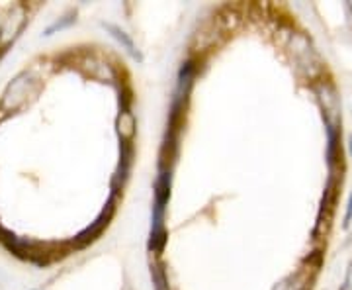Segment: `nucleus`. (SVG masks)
Here are the masks:
<instances>
[{"label": "nucleus", "mask_w": 352, "mask_h": 290, "mask_svg": "<svg viewBox=\"0 0 352 290\" xmlns=\"http://www.w3.org/2000/svg\"><path fill=\"white\" fill-rule=\"evenodd\" d=\"M351 152H352V138H351Z\"/></svg>", "instance_id": "obj_10"}, {"label": "nucleus", "mask_w": 352, "mask_h": 290, "mask_svg": "<svg viewBox=\"0 0 352 290\" xmlns=\"http://www.w3.org/2000/svg\"><path fill=\"white\" fill-rule=\"evenodd\" d=\"M118 126H120V134L122 138L129 139L133 136V127H135V120H133V114L131 112H122L120 120H118Z\"/></svg>", "instance_id": "obj_6"}, {"label": "nucleus", "mask_w": 352, "mask_h": 290, "mask_svg": "<svg viewBox=\"0 0 352 290\" xmlns=\"http://www.w3.org/2000/svg\"><path fill=\"white\" fill-rule=\"evenodd\" d=\"M113 202H116V192L110 196V200H108V204H106V208L100 212V216H98L90 226L85 227V229L76 236L75 240H73V245H75V247H85V245H88L90 241H94L98 236H100L102 229L108 226V222L112 220Z\"/></svg>", "instance_id": "obj_3"}, {"label": "nucleus", "mask_w": 352, "mask_h": 290, "mask_svg": "<svg viewBox=\"0 0 352 290\" xmlns=\"http://www.w3.org/2000/svg\"><path fill=\"white\" fill-rule=\"evenodd\" d=\"M25 24V8L22 4L12 6L6 16L0 22V51H6V48L18 38V34L22 32Z\"/></svg>", "instance_id": "obj_2"}, {"label": "nucleus", "mask_w": 352, "mask_h": 290, "mask_svg": "<svg viewBox=\"0 0 352 290\" xmlns=\"http://www.w3.org/2000/svg\"><path fill=\"white\" fill-rule=\"evenodd\" d=\"M151 277H153V287L155 290H170L168 289V280H166V275H164L163 267L159 263L151 265Z\"/></svg>", "instance_id": "obj_7"}, {"label": "nucleus", "mask_w": 352, "mask_h": 290, "mask_svg": "<svg viewBox=\"0 0 352 290\" xmlns=\"http://www.w3.org/2000/svg\"><path fill=\"white\" fill-rule=\"evenodd\" d=\"M36 89H38V79L30 71H22L20 75L14 76L8 83V87L2 94V101H0V110L8 114L20 110L28 102V99L36 92Z\"/></svg>", "instance_id": "obj_1"}, {"label": "nucleus", "mask_w": 352, "mask_h": 290, "mask_svg": "<svg viewBox=\"0 0 352 290\" xmlns=\"http://www.w3.org/2000/svg\"><path fill=\"white\" fill-rule=\"evenodd\" d=\"M340 290H352V263H351V267H349V273H346L344 284L340 287Z\"/></svg>", "instance_id": "obj_9"}, {"label": "nucleus", "mask_w": 352, "mask_h": 290, "mask_svg": "<svg viewBox=\"0 0 352 290\" xmlns=\"http://www.w3.org/2000/svg\"><path fill=\"white\" fill-rule=\"evenodd\" d=\"M349 208H346V214H344V227H349L351 226V222H352V194H351V198H349V204H346Z\"/></svg>", "instance_id": "obj_8"}, {"label": "nucleus", "mask_w": 352, "mask_h": 290, "mask_svg": "<svg viewBox=\"0 0 352 290\" xmlns=\"http://www.w3.org/2000/svg\"><path fill=\"white\" fill-rule=\"evenodd\" d=\"M102 25H104V28H106L108 32H112L113 38L118 39V41H120V43H122V45L126 48V51L129 53V55H131V57H139V53L135 51V45H133V41H131V38L127 36L124 30H120L118 25H113V24H106V22H104Z\"/></svg>", "instance_id": "obj_4"}, {"label": "nucleus", "mask_w": 352, "mask_h": 290, "mask_svg": "<svg viewBox=\"0 0 352 290\" xmlns=\"http://www.w3.org/2000/svg\"><path fill=\"white\" fill-rule=\"evenodd\" d=\"M274 290H309V287H307V271L292 275L284 282H280Z\"/></svg>", "instance_id": "obj_5"}]
</instances>
